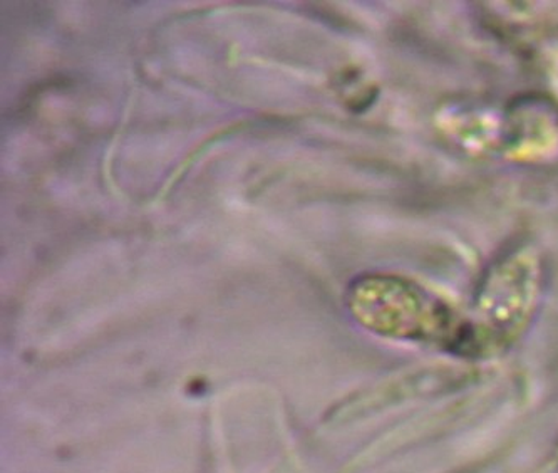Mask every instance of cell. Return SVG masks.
Returning a JSON list of instances; mask_svg holds the SVG:
<instances>
[{"mask_svg": "<svg viewBox=\"0 0 558 473\" xmlns=\"http://www.w3.org/2000/svg\"><path fill=\"white\" fill-rule=\"evenodd\" d=\"M345 301L354 319L376 335L468 354L466 317L403 277H361L349 288Z\"/></svg>", "mask_w": 558, "mask_h": 473, "instance_id": "6da1fadb", "label": "cell"}]
</instances>
